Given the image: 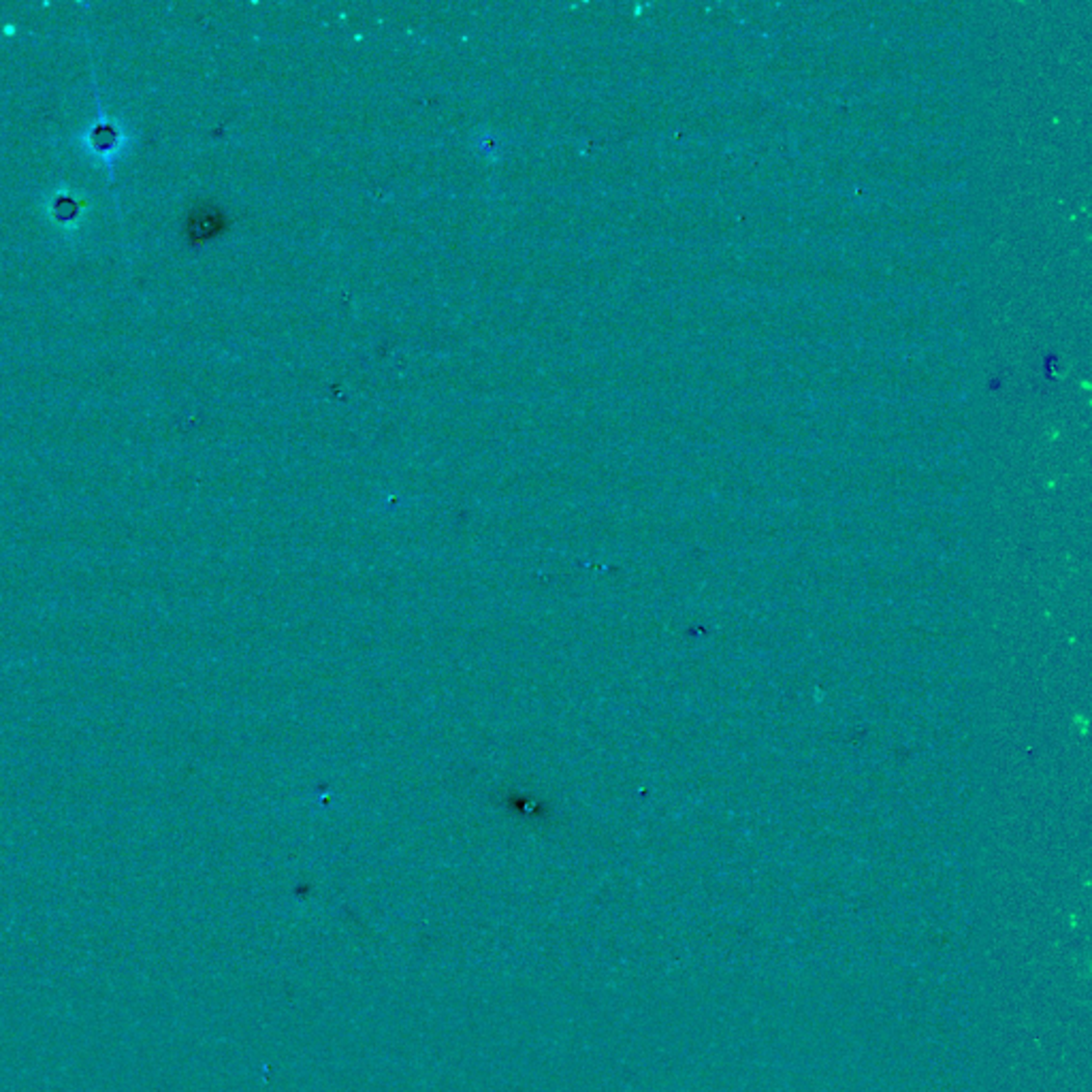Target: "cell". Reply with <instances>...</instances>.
Instances as JSON below:
<instances>
[{
  "label": "cell",
  "mask_w": 1092,
  "mask_h": 1092,
  "mask_svg": "<svg viewBox=\"0 0 1092 1092\" xmlns=\"http://www.w3.org/2000/svg\"><path fill=\"white\" fill-rule=\"evenodd\" d=\"M118 130L107 124L105 120H98V124L90 130V148H93L98 156H114V151L120 146Z\"/></svg>",
  "instance_id": "obj_1"
}]
</instances>
